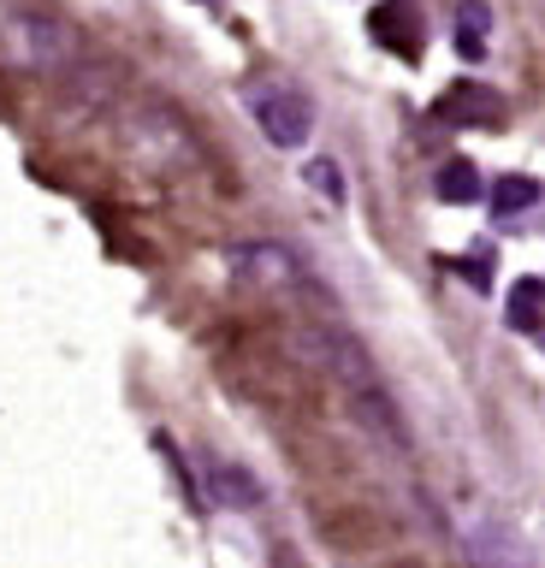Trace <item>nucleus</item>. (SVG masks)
Returning a JSON list of instances; mask_svg holds the SVG:
<instances>
[{
	"label": "nucleus",
	"instance_id": "10",
	"mask_svg": "<svg viewBox=\"0 0 545 568\" xmlns=\"http://www.w3.org/2000/svg\"><path fill=\"white\" fill-rule=\"evenodd\" d=\"M539 302H545V284H539V278H516V284H509V296H504L509 332L539 337Z\"/></svg>",
	"mask_w": 545,
	"mask_h": 568
},
{
	"label": "nucleus",
	"instance_id": "2",
	"mask_svg": "<svg viewBox=\"0 0 545 568\" xmlns=\"http://www.w3.org/2000/svg\"><path fill=\"white\" fill-rule=\"evenodd\" d=\"M291 344H296V355L314 367V373H326L332 385L344 390V397H356V390H374V385H385V373H380V362L367 355V344L356 332H344V326H332V320H303V326L291 332Z\"/></svg>",
	"mask_w": 545,
	"mask_h": 568
},
{
	"label": "nucleus",
	"instance_id": "11",
	"mask_svg": "<svg viewBox=\"0 0 545 568\" xmlns=\"http://www.w3.org/2000/svg\"><path fill=\"white\" fill-rule=\"evenodd\" d=\"M486 42H492L486 0H463V7H456V53H463V60H481Z\"/></svg>",
	"mask_w": 545,
	"mask_h": 568
},
{
	"label": "nucleus",
	"instance_id": "15",
	"mask_svg": "<svg viewBox=\"0 0 545 568\" xmlns=\"http://www.w3.org/2000/svg\"><path fill=\"white\" fill-rule=\"evenodd\" d=\"M196 7H220V0H196Z\"/></svg>",
	"mask_w": 545,
	"mask_h": 568
},
{
	"label": "nucleus",
	"instance_id": "1",
	"mask_svg": "<svg viewBox=\"0 0 545 568\" xmlns=\"http://www.w3.org/2000/svg\"><path fill=\"white\" fill-rule=\"evenodd\" d=\"M0 53L24 71L42 78H72L83 65V42L60 12H48L42 0H0Z\"/></svg>",
	"mask_w": 545,
	"mask_h": 568
},
{
	"label": "nucleus",
	"instance_id": "8",
	"mask_svg": "<svg viewBox=\"0 0 545 568\" xmlns=\"http://www.w3.org/2000/svg\"><path fill=\"white\" fill-rule=\"evenodd\" d=\"M438 119L445 124H498L504 101H498V89H486V83H456V89H445V101H438Z\"/></svg>",
	"mask_w": 545,
	"mask_h": 568
},
{
	"label": "nucleus",
	"instance_id": "9",
	"mask_svg": "<svg viewBox=\"0 0 545 568\" xmlns=\"http://www.w3.org/2000/svg\"><path fill=\"white\" fill-rule=\"evenodd\" d=\"M202 486H208V497H214V504H225V509H255V504H261V486L238 468V462H208V468H202Z\"/></svg>",
	"mask_w": 545,
	"mask_h": 568
},
{
	"label": "nucleus",
	"instance_id": "14",
	"mask_svg": "<svg viewBox=\"0 0 545 568\" xmlns=\"http://www.w3.org/2000/svg\"><path fill=\"white\" fill-rule=\"evenodd\" d=\"M303 184H314V195H321V202H332V207L344 202V172L332 166V160H321V154L303 166Z\"/></svg>",
	"mask_w": 545,
	"mask_h": 568
},
{
	"label": "nucleus",
	"instance_id": "4",
	"mask_svg": "<svg viewBox=\"0 0 545 568\" xmlns=\"http://www.w3.org/2000/svg\"><path fill=\"white\" fill-rule=\"evenodd\" d=\"M220 261H225V273H232L238 284H250V291H314V273L273 237L225 243Z\"/></svg>",
	"mask_w": 545,
	"mask_h": 568
},
{
	"label": "nucleus",
	"instance_id": "5",
	"mask_svg": "<svg viewBox=\"0 0 545 568\" xmlns=\"http://www.w3.org/2000/svg\"><path fill=\"white\" fill-rule=\"evenodd\" d=\"M463 545H468L474 568H534V550H527V539L504 515H474L463 527Z\"/></svg>",
	"mask_w": 545,
	"mask_h": 568
},
{
	"label": "nucleus",
	"instance_id": "13",
	"mask_svg": "<svg viewBox=\"0 0 545 568\" xmlns=\"http://www.w3.org/2000/svg\"><path fill=\"white\" fill-rule=\"evenodd\" d=\"M438 195H445V202H474V195H481V172H474V160H445V166H438Z\"/></svg>",
	"mask_w": 545,
	"mask_h": 568
},
{
	"label": "nucleus",
	"instance_id": "3",
	"mask_svg": "<svg viewBox=\"0 0 545 568\" xmlns=\"http://www.w3.org/2000/svg\"><path fill=\"white\" fill-rule=\"evenodd\" d=\"M243 113L261 124L273 149H309L314 136V101L291 78H250L243 83Z\"/></svg>",
	"mask_w": 545,
	"mask_h": 568
},
{
	"label": "nucleus",
	"instance_id": "6",
	"mask_svg": "<svg viewBox=\"0 0 545 568\" xmlns=\"http://www.w3.org/2000/svg\"><path fill=\"white\" fill-rule=\"evenodd\" d=\"M131 142H154V160H166V166H196V136L184 131L172 113L161 106H143V113L131 119Z\"/></svg>",
	"mask_w": 545,
	"mask_h": 568
},
{
	"label": "nucleus",
	"instance_id": "7",
	"mask_svg": "<svg viewBox=\"0 0 545 568\" xmlns=\"http://www.w3.org/2000/svg\"><path fill=\"white\" fill-rule=\"evenodd\" d=\"M350 415H356V426L367 438H380L385 450H410V420L397 415V403H392V390L385 385H374V390H356V397H350Z\"/></svg>",
	"mask_w": 545,
	"mask_h": 568
},
{
	"label": "nucleus",
	"instance_id": "12",
	"mask_svg": "<svg viewBox=\"0 0 545 568\" xmlns=\"http://www.w3.org/2000/svg\"><path fill=\"white\" fill-rule=\"evenodd\" d=\"M539 202V184L527 172H504L498 184H492V213H527Z\"/></svg>",
	"mask_w": 545,
	"mask_h": 568
}]
</instances>
